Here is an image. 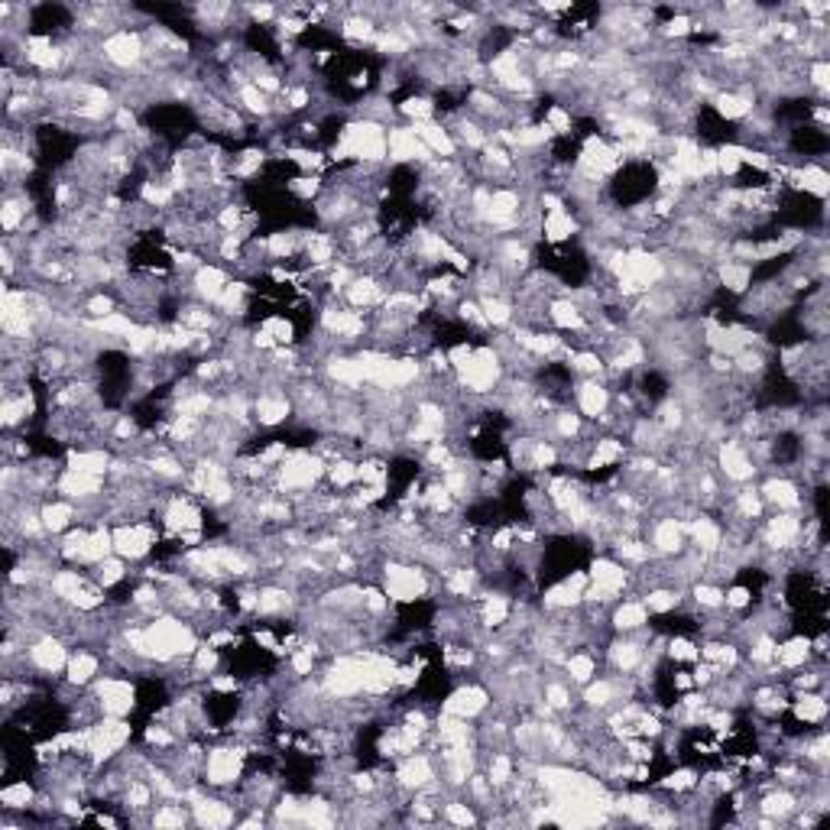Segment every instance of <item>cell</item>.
<instances>
[{
  "instance_id": "cell-34",
  "label": "cell",
  "mask_w": 830,
  "mask_h": 830,
  "mask_svg": "<svg viewBox=\"0 0 830 830\" xmlns=\"http://www.w3.org/2000/svg\"><path fill=\"white\" fill-rule=\"evenodd\" d=\"M91 578H95V584H101L104 591H111V587L127 581V561L120 558V555L104 558V561H98V565H95V571H91Z\"/></svg>"
},
{
  "instance_id": "cell-12",
  "label": "cell",
  "mask_w": 830,
  "mask_h": 830,
  "mask_svg": "<svg viewBox=\"0 0 830 830\" xmlns=\"http://www.w3.org/2000/svg\"><path fill=\"white\" fill-rule=\"evenodd\" d=\"M493 704V694L487 685H477V681H464L458 685L445 701H441V714H451V717H464V720H477L490 711Z\"/></svg>"
},
{
  "instance_id": "cell-19",
  "label": "cell",
  "mask_w": 830,
  "mask_h": 830,
  "mask_svg": "<svg viewBox=\"0 0 830 830\" xmlns=\"http://www.w3.org/2000/svg\"><path fill=\"white\" fill-rule=\"evenodd\" d=\"M231 286V273L218 263H202L192 276V296L205 305H218V299L224 296V289Z\"/></svg>"
},
{
  "instance_id": "cell-32",
  "label": "cell",
  "mask_w": 830,
  "mask_h": 830,
  "mask_svg": "<svg viewBox=\"0 0 830 830\" xmlns=\"http://www.w3.org/2000/svg\"><path fill=\"white\" fill-rule=\"evenodd\" d=\"M441 821L454 824V827H474V824H480V811L467 798L451 795L445 801V808H441Z\"/></svg>"
},
{
  "instance_id": "cell-25",
  "label": "cell",
  "mask_w": 830,
  "mask_h": 830,
  "mask_svg": "<svg viewBox=\"0 0 830 830\" xmlns=\"http://www.w3.org/2000/svg\"><path fill=\"white\" fill-rule=\"evenodd\" d=\"M649 617L652 613L642 604V597H626L610 607V626L617 633H639L642 626H649Z\"/></svg>"
},
{
  "instance_id": "cell-22",
  "label": "cell",
  "mask_w": 830,
  "mask_h": 830,
  "mask_svg": "<svg viewBox=\"0 0 830 830\" xmlns=\"http://www.w3.org/2000/svg\"><path fill=\"white\" fill-rule=\"evenodd\" d=\"M578 234H581V221L574 218V211H552V214H542L539 237L545 240L548 247L571 244V240L578 237Z\"/></svg>"
},
{
  "instance_id": "cell-16",
  "label": "cell",
  "mask_w": 830,
  "mask_h": 830,
  "mask_svg": "<svg viewBox=\"0 0 830 830\" xmlns=\"http://www.w3.org/2000/svg\"><path fill=\"white\" fill-rule=\"evenodd\" d=\"M759 497L772 510H801L808 500V493L801 497V484L792 477V474H769L766 480L759 484Z\"/></svg>"
},
{
  "instance_id": "cell-8",
  "label": "cell",
  "mask_w": 830,
  "mask_h": 830,
  "mask_svg": "<svg viewBox=\"0 0 830 830\" xmlns=\"http://www.w3.org/2000/svg\"><path fill=\"white\" fill-rule=\"evenodd\" d=\"M801 532H805V522H801V513L795 510H775L772 516H762V526L756 529L759 542L769 552H798Z\"/></svg>"
},
{
  "instance_id": "cell-10",
  "label": "cell",
  "mask_w": 830,
  "mask_h": 830,
  "mask_svg": "<svg viewBox=\"0 0 830 830\" xmlns=\"http://www.w3.org/2000/svg\"><path fill=\"white\" fill-rule=\"evenodd\" d=\"M292 415H296V406H292L286 383H263L260 393L253 396V422L260 428H276L289 422Z\"/></svg>"
},
{
  "instance_id": "cell-11",
  "label": "cell",
  "mask_w": 830,
  "mask_h": 830,
  "mask_svg": "<svg viewBox=\"0 0 830 830\" xmlns=\"http://www.w3.org/2000/svg\"><path fill=\"white\" fill-rule=\"evenodd\" d=\"M646 542L655 552V558H675L688 548V529H685V519H675V516H659V519H649L646 522Z\"/></svg>"
},
{
  "instance_id": "cell-9",
  "label": "cell",
  "mask_w": 830,
  "mask_h": 830,
  "mask_svg": "<svg viewBox=\"0 0 830 830\" xmlns=\"http://www.w3.org/2000/svg\"><path fill=\"white\" fill-rule=\"evenodd\" d=\"M114 532V555H120L124 561H143L150 558V552L159 542V532L150 519H137V522H120V526L111 529Z\"/></svg>"
},
{
  "instance_id": "cell-5",
  "label": "cell",
  "mask_w": 830,
  "mask_h": 830,
  "mask_svg": "<svg viewBox=\"0 0 830 830\" xmlns=\"http://www.w3.org/2000/svg\"><path fill=\"white\" fill-rule=\"evenodd\" d=\"M133 740V727L127 717H98L88 727V756L95 766H107L111 759H117Z\"/></svg>"
},
{
  "instance_id": "cell-38",
  "label": "cell",
  "mask_w": 830,
  "mask_h": 830,
  "mask_svg": "<svg viewBox=\"0 0 830 830\" xmlns=\"http://www.w3.org/2000/svg\"><path fill=\"white\" fill-rule=\"evenodd\" d=\"M454 318L464 321V325H474L480 331H487V318H484V309H480V302L474 296H464L458 305H454Z\"/></svg>"
},
{
  "instance_id": "cell-23",
  "label": "cell",
  "mask_w": 830,
  "mask_h": 830,
  "mask_svg": "<svg viewBox=\"0 0 830 830\" xmlns=\"http://www.w3.org/2000/svg\"><path fill=\"white\" fill-rule=\"evenodd\" d=\"M111 464H114V451H107L101 445H95V448H69V454H65V467H72V471H82V474H95V477L111 474Z\"/></svg>"
},
{
  "instance_id": "cell-31",
  "label": "cell",
  "mask_w": 830,
  "mask_h": 830,
  "mask_svg": "<svg viewBox=\"0 0 830 830\" xmlns=\"http://www.w3.org/2000/svg\"><path fill=\"white\" fill-rule=\"evenodd\" d=\"M480 309H484V318L490 328H510L513 325V315H516V305L510 296H487V299H477Z\"/></svg>"
},
{
  "instance_id": "cell-33",
  "label": "cell",
  "mask_w": 830,
  "mask_h": 830,
  "mask_svg": "<svg viewBox=\"0 0 830 830\" xmlns=\"http://www.w3.org/2000/svg\"><path fill=\"white\" fill-rule=\"evenodd\" d=\"M325 480H328V487H331L334 493H344V490L357 487V458H338V461H331Z\"/></svg>"
},
{
  "instance_id": "cell-7",
  "label": "cell",
  "mask_w": 830,
  "mask_h": 830,
  "mask_svg": "<svg viewBox=\"0 0 830 830\" xmlns=\"http://www.w3.org/2000/svg\"><path fill=\"white\" fill-rule=\"evenodd\" d=\"M714 467H717V474L727 480V484H753L756 474H759V467L753 461V454H749L746 448V441L743 438H724L720 445L714 448Z\"/></svg>"
},
{
  "instance_id": "cell-29",
  "label": "cell",
  "mask_w": 830,
  "mask_h": 830,
  "mask_svg": "<svg viewBox=\"0 0 830 830\" xmlns=\"http://www.w3.org/2000/svg\"><path fill=\"white\" fill-rule=\"evenodd\" d=\"M36 798H39V785L20 779V782H10V785L4 788V792H0V805H4V811L20 814V818H23L26 811H33ZM23 827H26V824H23Z\"/></svg>"
},
{
  "instance_id": "cell-3",
  "label": "cell",
  "mask_w": 830,
  "mask_h": 830,
  "mask_svg": "<svg viewBox=\"0 0 830 830\" xmlns=\"http://www.w3.org/2000/svg\"><path fill=\"white\" fill-rule=\"evenodd\" d=\"M454 377H458V386H461L464 396L487 399V396L497 393V386L503 380V360L490 344L474 347L471 357L464 360V367L454 373Z\"/></svg>"
},
{
  "instance_id": "cell-37",
  "label": "cell",
  "mask_w": 830,
  "mask_h": 830,
  "mask_svg": "<svg viewBox=\"0 0 830 830\" xmlns=\"http://www.w3.org/2000/svg\"><path fill=\"white\" fill-rule=\"evenodd\" d=\"M665 659H672V662H698L701 659V649H698V642H694V639H688L685 633H678V636H668Z\"/></svg>"
},
{
  "instance_id": "cell-13",
  "label": "cell",
  "mask_w": 830,
  "mask_h": 830,
  "mask_svg": "<svg viewBox=\"0 0 830 830\" xmlns=\"http://www.w3.org/2000/svg\"><path fill=\"white\" fill-rule=\"evenodd\" d=\"M91 688H95L98 701H101V714H107V717H130L133 711H137V688L130 685V678L104 675Z\"/></svg>"
},
{
  "instance_id": "cell-27",
  "label": "cell",
  "mask_w": 830,
  "mask_h": 830,
  "mask_svg": "<svg viewBox=\"0 0 830 830\" xmlns=\"http://www.w3.org/2000/svg\"><path fill=\"white\" fill-rule=\"evenodd\" d=\"M788 711H792V717L801 727H821L827 720V698L821 691H798L788 701Z\"/></svg>"
},
{
  "instance_id": "cell-28",
  "label": "cell",
  "mask_w": 830,
  "mask_h": 830,
  "mask_svg": "<svg viewBox=\"0 0 830 830\" xmlns=\"http://www.w3.org/2000/svg\"><path fill=\"white\" fill-rule=\"evenodd\" d=\"M39 516H43V526L46 532L52 535V539H59V535H65L72 526H78V506L72 500H46L43 506H39Z\"/></svg>"
},
{
  "instance_id": "cell-24",
  "label": "cell",
  "mask_w": 830,
  "mask_h": 830,
  "mask_svg": "<svg viewBox=\"0 0 830 830\" xmlns=\"http://www.w3.org/2000/svg\"><path fill=\"white\" fill-rule=\"evenodd\" d=\"M808 662H814V655H811V636L795 633V636L779 639V646H775V668H779V672L788 675V672H795V668L808 665Z\"/></svg>"
},
{
  "instance_id": "cell-6",
  "label": "cell",
  "mask_w": 830,
  "mask_h": 830,
  "mask_svg": "<svg viewBox=\"0 0 830 830\" xmlns=\"http://www.w3.org/2000/svg\"><path fill=\"white\" fill-rule=\"evenodd\" d=\"M101 56L111 72H140L146 62V36L143 30H117L101 43Z\"/></svg>"
},
{
  "instance_id": "cell-14",
  "label": "cell",
  "mask_w": 830,
  "mask_h": 830,
  "mask_svg": "<svg viewBox=\"0 0 830 830\" xmlns=\"http://www.w3.org/2000/svg\"><path fill=\"white\" fill-rule=\"evenodd\" d=\"M26 659H30V665L39 675H59V672H65V665L72 659L69 642L56 633H43L26 646Z\"/></svg>"
},
{
  "instance_id": "cell-15",
  "label": "cell",
  "mask_w": 830,
  "mask_h": 830,
  "mask_svg": "<svg viewBox=\"0 0 830 830\" xmlns=\"http://www.w3.org/2000/svg\"><path fill=\"white\" fill-rule=\"evenodd\" d=\"M396 782L399 788H406V792H419V788L432 785L438 779V769H435V756L428 753V749H415V753L403 756L396 766Z\"/></svg>"
},
{
  "instance_id": "cell-30",
  "label": "cell",
  "mask_w": 830,
  "mask_h": 830,
  "mask_svg": "<svg viewBox=\"0 0 830 830\" xmlns=\"http://www.w3.org/2000/svg\"><path fill=\"white\" fill-rule=\"evenodd\" d=\"M561 668H565V678L571 681V685L584 688L587 681L597 678V655L591 652V646H584L578 652H568V659Z\"/></svg>"
},
{
  "instance_id": "cell-2",
  "label": "cell",
  "mask_w": 830,
  "mask_h": 830,
  "mask_svg": "<svg viewBox=\"0 0 830 830\" xmlns=\"http://www.w3.org/2000/svg\"><path fill=\"white\" fill-rule=\"evenodd\" d=\"M328 474V461L318 451H289V458L276 467V493H283L289 500H299L305 493H312Z\"/></svg>"
},
{
  "instance_id": "cell-20",
  "label": "cell",
  "mask_w": 830,
  "mask_h": 830,
  "mask_svg": "<svg viewBox=\"0 0 830 830\" xmlns=\"http://www.w3.org/2000/svg\"><path fill=\"white\" fill-rule=\"evenodd\" d=\"M688 529V545L698 548L701 555H714L720 545H724V526H720V519L711 516V513H698L685 522Z\"/></svg>"
},
{
  "instance_id": "cell-4",
  "label": "cell",
  "mask_w": 830,
  "mask_h": 830,
  "mask_svg": "<svg viewBox=\"0 0 830 830\" xmlns=\"http://www.w3.org/2000/svg\"><path fill=\"white\" fill-rule=\"evenodd\" d=\"M247 762H250V749L244 743H221V746H211L208 756H205V772H202V782L211 785V788H237L240 779H244L247 772Z\"/></svg>"
},
{
  "instance_id": "cell-21",
  "label": "cell",
  "mask_w": 830,
  "mask_h": 830,
  "mask_svg": "<svg viewBox=\"0 0 830 830\" xmlns=\"http://www.w3.org/2000/svg\"><path fill=\"white\" fill-rule=\"evenodd\" d=\"M101 662H104L101 652L82 646L78 652H72L69 665H65V681L75 688H91L101 678Z\"/></svg>"
},
{
  "instance_id": "cell-26",
  "label": "cell",
  "mask_w": 830,
  "mask_h": 830,
  "mask_svg": "<svg viewBox=\"0 0 830 830\" xmlns=\"http://www.w3.org/2000/svg\"><path fill=\"white\" fill-rule=\"evenodd\" d=\"M714 279H717V286H724L730 292V296H746V292L753 289V266L727 257L714 266Z\"/></svg>"
},
{
  "instance_id": "cell-18",
  "label": "cell",
  "mask_w": 830,
  "mask_h": 830,
  "mask_svg": "<svg viewBox=\"0 0 830 830\" xmlns=\"http://www.w3.org/2000/svg\"><path fill=\"white\" fill-rule=\"evenodd\" d=\"M607 373V370H604ZM613 403V390L607 386V377H591V380H578V390H574V406L584 415V419L597 422Z\"/></svg>"
},
{
  "instance_id": "cell-35",
  "label": "cell",
  "mask_w": 830,
  "mask_h": 830,
  "mask_svg": "<svg viewBox=\"0 0 830 830\" xmlns=\"http://www.w3.org/2000/svg\"><path fill=\"white\" fill-rule=\"evenodd\" d=\"M260 328L276 341V347H292V344H296V338H299V334H296V321L286 318V315H270V318H263Z\"/></svg>"
},
{
  "instance_id": "cell-17",
  "label": "cell",
  "mask_w": 830,
  "mask_h": 830,
  "mask_svg": "<svg viewBox=\"0 0 830 830\" xmlns=\"http://www.w3.org/2000/svg\"><path fill=\"white\" fill-rule=\"evenodd\" d=\"M56 493L62 500H72V503L98 500L107 493V477H95V474L72 471V467H62V474L56 480Z\"/></svg>"
},
{
  "instance_id": "cell-36",
  "label": "cell",
  "mask_w": 830,
  "mask_h": 830,
  "mask_svg": "<svg viewBox=\"0 0 830 830\" xmlns=\"http://www.w3.org/2000/svg\"><path fill=\"white\" fill-rule=\"evenodd\" d=\"M698 769H691V766H681V769H675V772H668L665 779L659 782V788L662 792H668V795H688L694 785H698Z\"/></svg>"
},
{
  "instance_id": "cell-1",
  "label": "cell",
  "mask_w": 830,
  "mask_h": 830,
  "mask_svg": "<svg viewBox=\"0 0 830 830\" xmlns=\"http://www.w3.org/2000/svg\"><path fill=\"white\" fill-rule=\"evenodd\" d=\"M380 587L386 591V597L393 600V604L412 607V604H419V600L432 597L435 578H432V571H428L425 565H419V561L390 558V561H383Z\"/></svg>"
}]
</instances>
